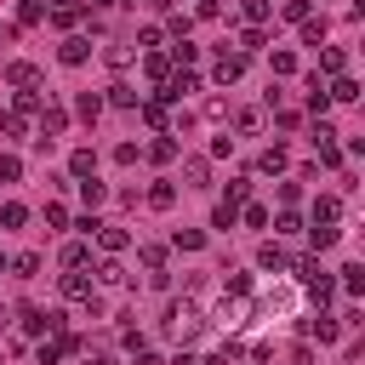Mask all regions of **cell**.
Returning <instances> with one entry per match:
<instances>
[{"label":"cell","mask_w":365,"mask_h":365,"mask_svg":"<svg viewBox=\"0 0 365 365\" xmlns=\"http://www.w3.org/2000/svg\"><path fill=\"white\" fill-rule=\"evenodd\" d=\"M200 325H205V308H200L194 297H177V302L165 308V336H177V342H194V336H200Z\"/></svg>","instance_id":"cell-1"},{"label":"cell","mask_w":365,"mask_h":365,"mask_svg":"<svg viewBox=\"0 0 365 365\" xmlns=\"http://www.w3.org/2000/svg\"><path fill=\"white\" fill-rule=\"evenodd\" d=\"M245 74V51H217V63H211V80L217 86H234Z\"/></svg>","instance_id":"cell-2"},{"label":"cell","mask_w":365,"mask_h":365,"mask_svg":"<svg viewBox=\"0 0 365 365\" xmlns=\"http://www.w3.org/2000/svg\"><path fill=\"white\" fill-rule=\"evenodd\" d=\"M57 57H63L68 68H80V63H91V40H86V34H68V40L57 46Z\"/></svg>","instance_id":"cell-3"},{"label":"cell","mask_w":365,"mask_h":365,"mask_svg":"<svg viewBox=\"0 0 365 365\" xmlns=\"http://www.w3.org/2000/svg\"><path fill=\"white\" fill-rule=\"evenodd\" d=\"M91 240H97V245H103V251H108V257H114V251H125V245H131V234H125V228H120V222H97V234H91Z\"/></svg>","instance_id":"cell-4"},{"label":"cell","mask_w":365,"mask_h":365,"mask_svg":"<svg viewBox=\"0 0 365 365\" xmlns=\"http://www.w3.org/2000/svg\"><path fill=\"white\" fill-rule=\"evenodd\" d=\"M57 291H63V297H68V302H86V297H91V279H86V274H80V268H68V274H63V279H57Z\"/></svg>","instance_id":"cell-5"},{"label":"cell","mask_w":365,"mask_h":365,"mask_svg":"<svg viewBox=\"0 0 365 365\" xmlns=\"http://www.w3.org/2000/svg\"><path fill=\"white\" fill-rule=\"evenodd\" d=\"M285 262H291V257H285V245H279V240H262V245H257V268H274V274H279Z\"/></svg>","instance_id":"cell-6"},{"label":"cell","mask_w":365,"mask_h":365,"mask_svg":"<svg viewBox=\"0 0 365 365\" xmlns=\"http://www.w3.org/2000/svg\"><path fill=\"white\" fill-rule=\"evenodd\" d=\"M302 331H308V336H319V342H336V336H342V325H336L331 314H314V319H302Z\"/></svg>","instance_id":"cell-7"},{"label":"cell","mask_w":365,"mask_h":365,"mask_svg":"<svg viewBox=\"0 0 365 365\" xmlns=\"http://www.w3.org/2000/svg\"><path fill=\"white\" fill-rule=\"evenodd\" d=\"M143 74H148V80H154V86H160V80H165V74H171V57H165V51H160V46H154V51H143Z\"/></svg>","instance_id":"cell-8"},{"label":"cell","mask_w":365,"mask_h":365,"mask_svg":"<svg viewBox=\"0 0 365 365\" xmlns=\"http://www.w3.org/2000/svg\"><path fill=\"white\" fill-rule=\"evenodd\" d=\"M6 86H17V91L23 86H40V68L34 63H6Z\"/></svg>","instance_id":"cell-9"},{"label":"cell","mask_w":365,"mask_h":365,"mask_svg":"<svg viewBox=\"0 0 365 365\" xmlns=\"http://www.w3.org/2000/svg\"><path fill=\"white\" fill-rule=\"evenodd\" d=\"M103 103H114V108H137V103H143V91H131V86H125V80H114V86H108V97H103Z\"/></svg>","instance_id":"cell-10"},{"label":"cell","mask_w":365,"mask_h":365,"mask_svg":"<svg viewBox=\"0 0 365 365\" xmlns=\"http://www.w3.org/2000/svg\"><path fill=\"white\" fill-rule=\"evenodd\" d=\"M308 297H314V302H319V308H325V302H331V297H336V279H331V274H325V268H319V274H314V279H308Z\"/></svg>","instance_id":"cell-11"},{"label":"cell","mask_w":365,"mask_h":365,"mask_svg":"<svg viewBox=\"0 0 365 365\" xmlns=\"http://www.w3.org/2000/svg\"><path fill=\"white\" fill-rule=\"evenodd\" d=\"M331 91V103H359V80H348V74H336V86H325Z\"/></svg>","instance_id":"cell-12"},{"label":"cell","mask_w":365,"mask_h":365,"mask_svg":"<svg viewBox=\"0 0 365 365\" xmlns=\"http://www.w3.org/2000/svg\"><path fill=\"white\" fill-rule=\"evenodd\" d=\"M91 171H97V154L91 148H74L68 154V177H91Z\"/></svg>","instance_id":"cell-13"},{"label":"cell","mask_w":365,"mask_h":365,"mask_svg":"<svg viewBox=\"0 0 365 365\" xmlns=\"http://www.w3.org/2000/svg\"><path fill=\"white\" fill-rule=\"evenodd\" d=\"M86 262H91V245L86 240H68L63 245V268H86Z\"/></svg>","instance_id":"cell-14"},{"label":"cell","mask_w":365,"mask_h":365,"mask_svg":"<svg viewBox=\"0 0 365 365\" xmlns=\"http://www.w3.org/2000/svg\"><path fill=\"white\" fill-rule=\"evenodd\" d=\"M319 68H325V74H342V68H348V51H342V46H325V51H319Z\"/></svg>","instance_id":"cell-15"},{"label":"cell","mask_w":365,"mask_h":365,"mask_svg":"<svg viewBox=\"0 0 365 365\" xmlns=\"http://www.w3.org/2000/svg\"><path fill=\"white\" fill-rule=\"evenodd\" d=\"M308 108H314V114H325V108H331V91H325V80H319V74L308 80Z\"/></svg>","instance_id":"cell-16"},{"label":"cell","mask_w":365,"mask_h":365,"mask_svg":"<svg viewBox=\"0 0 365 365\" xmlns=\"http://www.w3.org/2000/svg\"><path fill=\"white\" fill-rule=\"evenodd\" d=\"M57 131H68V114L63 108H46L40 114V137H57Z\"/></svg>","instance_id":"cell-17"},{"label":"cell","mask_w":365,"mask_h":365,"mask_svg":"<svg viewBox=\"0 0 365 365\" xmlns=\"http://www.w3.org/2000/svg\"><path fill=\"white\" fill-rule=\"evenodd\" d=\"M148 205H154V211H171V205H177V188H171V182H154V188H148Z\"/></svg>","instance_id":"cell-18"},{"label":"cell","mask_w":365,"mask_h":365,"mask_svg":"<svg viewBox=\"0 0 365 365\" xmlns=\"http://www.w3.org/2000/svg\"><path fill=\"white\" fill-rule=\"evenodd\" d=\"M342 217V200L336 194H319V205H314V222H336Z\"/></svg>","instance_id":"cell-19"},{"label":"cell","mask_w":365,"mask_h":365,"mask_svg":"<svg viewBox=\"0 0 365 365\" xmlns=\"http://www.w3.org/2000/svg\"><path fill=\"white\" fill-rule=\"evenodd\" d=\"M240 222V205L234 200H217V211H211V228H234Z\"/></svg>","instance_id":"cell-20"},{"label":"cell","mask_w":365,"mask_h":365,"mask_svg":"<svg viewBox=\"0 0 365 365\" xmlns=\"http://www.w3.org/2000/svg\"><path fill=\"white\" fill-rule=\"evenodd\" d=\"M23 222H29V205L6 200V205H0V228H23Z\"/></svg>","instance_id":"cell-21"},{"label":"cell","mask_w":365,"mask_h":365,"mask_svg":"<svg viewBox=\"0 0 365 365\" xmlns=\"http://www.w3.org/2000/svg\"><path fill=\"white\" fill-rule=\"evenodd\" d=\"M103 63H108V68H125V63H131V46H125V40H108Z\"/></svg>","instance_id":"cell-22"},{"label":"cell","mask_w":365,"mask_h":365,"mask_svg":"<svg viewBox=\"0 0 365 365\" xmlns=\"http://www.w3.org/2000/svg\"><path fill=\"white\" fill-rule=\"evenodd\" d=\"M74 114H80V120H97V114H103V97H97V91L74 97Z\"/></svg>","instance_id":"cell-23"},{"label":"cell","mask_w":365,"mask_h":365,"mask_svg":"<svg viewBox=\"0 0 365 365\" xmlns=\"http://www.w3.org/2000/svg\"><path fill=\"white\" fill-rule=\"evenodd\" d=\"M257 165H262V171H285V165H291V154L274 143V148H262V160H257Z\"/></svg>","instance_id":"cell-24"},{"label":"cell","mask_w":365,"mask_h":365,"mask_svg":"<svg viewBox=\"0 0 365 365\" xmlns=\"http://www.w3.org/2000/svg\"><path fill=\"white\" fill-rule=\"evenodd\" d=\"M182 177H188V188H205V182H211V165H205V160H188Z\"/></svg>","instance_id":"cell-25"},{"label":"cell","mask_w":365,"mask_h":365,"mask_svg":"<svg viewBox=\"0 0 365 365\" xmlns=\"http://www.w3.org/2000/svg\"><path fill=\"white\" fill-rule=\"evenodd\" d=\"M80 200H86V205H103V200H108V188H103L97 177H80Z\"/></svg>","instance_id":"cell-26"},{"label":"cell","mask_w":365,"mask_h":365,"mask_svg":"<svg viewBox=\"0 0 365 365\" xmlns=\"http://www.w3.org/2000/svg\"><path fill=\"white\" fill-rule=\"evenodd\" d=\"M171 245H177V251H200V245H205V234H200V228H177V234H171Z\"/></svg>","instance_id":"cell-27"},{"label":"cell","mask_w":365,"mask_h":365,"mask_svg":"<svg viewBox=\"0 0 365 365\" xmlns=\"http://www.w3.org/2000/svg\"><path fill=\"white\" fill-rule=\"evenodd\" d=\"M342 291H348V297H359V291H365V268H359V262H348V268H342Z\"/></svg>","instance_id":"cell-28"},{"label":"cell","mask_w":365,"mask_h":365,"mask_svg":"<svg viewBox=\"0 0 365 365\" xmlns=\"http://www.w3.org/2000/svg\"><path fill=\"white\" fill-rule=\"evenodd\" d=\"M211 319H217V325H222V331H234V325H240V319H245V308H240V302H222V308H217V314H211Z\"/></svg>","instance_id":"cell-29"},{"label":"cell","mask_w":365,"mask_h":365,"mask_svg":"<svg viewBox=\"0 0 365 365\" xmlns=\"http://www.w3.org/2000/svg\"><path fill=\"white\" fill-rule=\"evenodd\" d=\"M245 17H251V29H262L274 17V0H245Z\"/></svg>","instance_id":"cell-30"},{"label":"cell","mask_w":365,"mask_h":365,"mask_svg":"<svg viewBox=\"0 0 365 365\" xmlns=\"http://www.w3.org/2000/svg\"><path fill=\"white\" fill-rule=\"evenodd\" d=\"M302 40H308V46H319V40H325V17H314V11H308V17H302Z\"/></svg>","instance_id":"cell-31"},{"label":"cell","mask_w":365,"mask_h":365,"mask_svg":"<svg viewBox=\"0 0 365 365\" xmlns=\"http://www.w3.org/2000/svg\"><path fill=\"white\" fill-rule=\"evenodd\" d=\"M0 131H6V137H23V131H29V120H23L17 108H6V114H0Z\"/></svg>","instance_id":"cell-32"},{"label":"cell","mask_w":365,"mask_h":365,"mask_svg":"<svg viewBox=\"0 0 365 365\" xmlns=\"http://www.w3.org/2000/svg\"><path fill=\"white\" fill-rule=\"evenodd\" d=\"M171 154H177V143H171V137H165V131H160V137H154V143H148V160H160V165H165V160H171Z\"/></svg>","instance_id":"cell-33"},{"label":"cell","mask_w":365,"mask_h":365,"mask_svg":"<svg viewBox=\"0 0 365 365\" xmlns=\"http://www.w3.org/2000/svg\"><path fill=\"white\" fill-rule=\"evenodd\" d=\"M308 240H314V251H331V245H336V228H331V222H314Z\"/></svg>","instance_id":"cell-34"},{"label":"cell","mask_w":365,"mask_h":365,"mask_svg":"<svg viewBox=\"0 0 365 365\" xmlns=\"http://www.w3.org/2000/svg\"><path fill=\"white\" fill-rule=\"evenodd\" d=\"M143 268L148 274H165V245H143Z\"/></svg>","instance_id":"cell-35"},{"label":"cell","mask_w":365,"mask_h":365,"mask_svg":"<svg viewBox=\"0 0 365 365\" xmlns=\"http://www.w3.org/2000/svg\"><path fill=\"white\" fill-rule=\"evenodd\" d=\"M11 268H17V279H34V274H40V251H23Z\"/></svg>","instance_id":"cell-36"},{"label":"cell","mask_w":365,"mask_h":365,"mask_svg":"<svg viewBox=\"0 0 365 365\" xmlns=\"http://www.w3.org/2000/svg\"><path fill=\"white\" fill-rule=\"evenodd\" d=\"M97 279H103V285H125V279H131V274H125V268H120V262H114V257H108V262H103V268H97Z\"/></svg>","instance_id":"cell-37"},{"label":"cell","mask_w":365,"mask_h":365,"mask_svg":"<svg viewBox=\"0 0 365 365\" xmlns=\"http://www.w3.org/2000/svg\"><path fill=\"white\" fill-rule=\"evenodd\" d=\"M51 23H57V29H74V23H80V6H51Z\"/></svg>","instance_id":"cell-38"},{"label":"cell","mask_w":365,"mask_h":365,"mask_svg":"<svg viewBox=\"0 0 365 365\" xmlns=\"http://www.w3.org/2000/svg\"><path fill=\"white\" fill-rule=\"evenodd\" d=\"M23 177V160L17 154H0V182H17Z\"/></svg>","instance_id":"cell-39"},{"label":"cell","mask_w":365,"mask_h":365,"mask_svg":"<svg viewBox=\"0 0 365 365\" xmlns=\"http://www.w3.org/2000/svg\"><path fill=\"white\" fill-rule=\"evenodd\" d=\"M279 17H285V23H302V17H308V0H279Z\"/></svg>","instance_id":"cell-40"},{"label":"cell","mask_w":365,"mask_h":365,"mask_svg":"<svg viewBox=\"0 0 365 365\" xmlns=\"http://www.w3.org/2000/svg\"><path fill=\"white\" fill-rule=\"evenodd\" d=\"M40 17H46V11H40V0H23V6H17V23H23V29H29V23H40Z\"/></svg>","instance_id":"cell-41"},{"label":"cell","mask_w":365,"mask_h":365,"mask_svg":"<svg viewBox=\"0 0 365 365\" xmlns=\"http://www.w3.org/2000/svg\"><path fill=\"white\" fill-rule=\"evenodd\" d=\"M194 57H200L194 40H177V46H171V63H194Z\"/></svg>","instance_id":"cell-42"},{"label":"cell","mask_w":365,"mask_h":365,"mask_svg":"<svg viewBox=\"0 0 365 365\" xmlns=\"http://www.w3.org/2000/svg\"><path fill=\"white\" fill-rule=\"evenodd\" d=\"M143 120H148V125H165V103L148 97V103H143Z\"/></svg>","instance_id":"cell-43"},{"label":"cell","mask_w":365,"mask_h":365,"mask_svg":"<svg viewBox=\"0 0 365 365\" xmlns=\"http://www.w3.org/2000/svg\"><path fill=\"white\" fill-rule=\"evenodd\" d=\"M240 131L257 137V131H262V108H245V114H240Z\"/></svg>","instance_id":"cell-44"},{"label":"cell","mask_w":365,"mask_h":365,"mask_svg":"<svg viewBox=\"0 0 365 365\" xmlns=\"http://www.w3.org/2000/svg\"><path fill=\"white\" fill-rule=\"evenodd\" d=\"M268 63H274V74H297V57H291V51H274Z\"/></svg>","instance_id":"cell-45"},{"label":"cell","mask_w":365,"mask_h":365,"mask_svg":"<svg viewBox=\"0 0 365 365\" xmlns=\"http://www.w3.org/2000/svg\"><path fill=\"white\" fill-rule=\"evenodd\" d=\"M245 194H251V177H234V182H228V194H222V200H234V205H240V200H245Z\"/></svg>","instance_id":"cell-46"},{"label":"cell","mask_w":365,"mask_h":365,"mask_svg":"<svg viewBox=\"0 0 365 365\" xmlns=\"http://www.w3.org/2000/svg\"><path fill=\"white\" fill-rule=\"evenodd\" d=\"M297 228H302V217H297V211H279V222H274V234H297Z\"/></svg>","instance_id":"cell-47"},{"label":"cell","mask_w":365,"mask_h":365,"mask_svg":"<svg viewBox=\"0 0 365 365\" xmlns=\"http://www.w3.org/2000/svg\"><path fill=\"white\" fill-rule=\"evenodd\" d=\"M154 46H160V29H154V23H148V29H143V34H137V51H154Z\"/></svg>","instance_id":"cell-48"},{"label":"cell","mask_w":365,"mask_h":365,"mask_svg":"<svg viewBox=\"0 0 365 365\" xmlns=\"http://www.w3.org/2000/svg\"><path fill=\"white\" fill-rule=\"evenodd\" d=\"M137 154H143L137 143H120V148H114V160H120V165H137Z\"/></svg>","instance_id":"cell-49"},{"label":"cell","mask_w":365,"mask_h":365,"mask_svg":"<svg viewBox=\"0 0 365 365\" xmlns=\"http://www.w3.org/2000/svg\"><path fill=\"white\" fill-rule=\"evenodd\" d=\"M319 165H342V148L336 143H319Z\"/></svg>","instance_id":"cell-50"},{"label":"cell","mask_w":365,"mask_h":365,"mask_svg":"<svg viewBox=\"0 0 365 365\" xmlns=\"http://www.w3.org/2000/svg\"><path fill=\"white\" fill-rule=\"evenodd\" d=\"M240 217H245V228H262V222H268V211H262V205H245Z\"/></svg>","instance_id":"cell-51"},{"label":"cell","mask_w":365,"mask_h":365,"mask_svg":"<svg viewBox=\"0 0 365 365\" xmlns=\"http://www.w3.org/2000/svg\"><path fill=\"white\" fill-rule=\"evenodd\" d=\"M86 365H120V359H114V354H108V348H97V354H91V348H86Z\"/></svg>","instance_id":"cell-52"},{"label":"cell","mask_w":365,"mask_h":365,"mask_svg":"<svg viewBox=\"0 0 365 365\" xmlns=\"http://www.w3.org/2000/svg\"><path fill=\"white\" fill-rule=\"evenodd\" d=\"M108 6H114V0H91V11H108Z\"/></svg>","instance_id":"cell-53"},{"label":"cell","mask_w":365,"mask_h":365,"mask_svg":"<svg viewBox=\"0 0 365 365\" xmlns=\"http://www.w3.org/2000/svg\"><path fill=\"white\" fill-rule=\"evenodd\" d=\"M51 6H80V0H51Z\"/></svg>","instance_id":"cell-54"},{"label":"cell","mask_w":365,"mask_h":365,"mask_svg":"<svg viewBox=\"0 0 365 365\" xmlns=\"http://www.w3.org/2000/svg\"><path fill=\"white\" fill-rule=\"evenodd\" d=\"M0 40H11V29H6V23H0Z\"/></svg>","instance_id":"cell-55"},{"label":"cell","mask_w":365,"mask_h":365,"mask_svg":"<svg viewBox=\"0 0 365 365\" xmlns=\"http://www.w3.org/2000/svg\"><path fill=\"white\" fill-rule=\"evenodd\" d=\"M131 6H160V0H131Z\"/></svg>","instance_id":"cell-56"},{"label":"cell","mask_w":365,"mask_h":365,"mask_svg":"<svg viewBox=\"0 0 365 365\" xmlns=\"http://www.w3.org/2000/svg\"><path fill=\"white\" fill-rule=\"evenodd\" d=\"M0 268H6V257H0Z\"/></svg>","instance_id":"cell-57"},{"label":"cell","mask_w":365,"mask_h":365,"mask_svg":"<svg viewBox=\"0 0 365 365\" xmlns=\"http://www.w3.org/2000/svg\"><path fill=\"white\" fill-rule=\"evenodd\" d=\"M0 319H6V308H0Z\"/></svg>","instance_id":"cell-58"}]
</instances>
